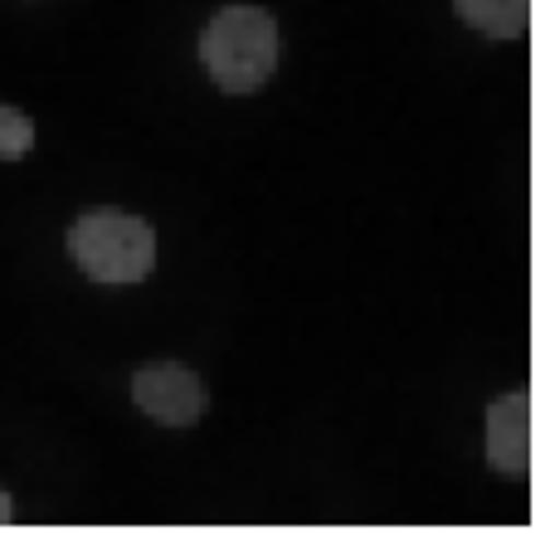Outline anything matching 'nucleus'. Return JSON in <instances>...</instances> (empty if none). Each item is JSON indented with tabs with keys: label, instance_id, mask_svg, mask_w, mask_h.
<instances>
[{
	"label": "nucleus",
	"instance_id": "4",
	"mask_svg": "<svg viewBox=\"0 0 560 560\" xmlns=\"http://www.w3.org/2000/svg\"><path fill=\"white\" fill-rule=\"evenodd\" d=\"M488 463L512 478H522L532 463V400L522 390L502 395L488 409Z\"/></svg>",
	"mask_w": 560,
	"mask_h": 560
},
{
	"label": "nucleus",
	"instance_id": "6",
	"mask_svg": "<svg viewBox=\"0 0 560 560\" xmlns=\"http://www.w3.org/2000/svg\"><path fill=\"white\" fill-rule=\"evenodd\" d=\"M30 147H35V122H30L20 107L0 103V156L20 161V156H30Z\"/></svg>",
	"mask_w": 560,
	"mask_h": 560
},
{
	"label": "nucleus",
	"instance_id": "3",
	"mask_svg": "<svg viewBox=\"0 0 560 560\" xmlns=\"http://www.w3.org/2000/svg\"><path fill=\"white\" fill-rule=\"evenodd\" d=\"M132 400L142 415H152L156 424H196V419L205 415V405H210V395H205L200 375L190 371V365L180 361H152L137 371L132 381Z\"/></svg>",
	"mask_w": 560,
	"mask_h": 560
},
{
	"label": "nucleus",
	"instance_id": "2",
	"mask_svg": "<svg viewBox=\"0 0 560 560\" xmlns=\"http://www.w3.org/2000/svg\"><path fill=\"white\" fill-rule=\"evenodd\" d=\"M69 254L93 283H142L156 264V234L137 214L98 205L73 220Z\"/></svg>",
	"mask_w": 560,
	"mask_h": 560
},
{
	"label": "nucleus",
	"instance_id": "5",
	"mask_svg": "<svg viewBox=\"0 0 560 560\" xmlns=\"http://www.w3.org/2000/svg\"><path fill=\"white\" fill-rule=\"evenodd\" d=\"M454 10L482 39H522L532 20V0H454Z\"/></svg>",
	"mask_w": 560,
	"mask_h": 560
},
{
	"label": "nucleus",
	"instance_id": "1",
	"mask_svg": "<svg viewBox=\"0 0 560 560\" xmlns=\"http://www.w3.org/2000/svg\"><path fill=\"white\" fill-rule=\"evenodd\" d=\"M200 63L224 93H254L273 79L278 25L264 5H224L200 35Z\"/></svg>",
	"mask_w": 560,
	"mask_h": 560
},
{
	"label": "nucleus",
	"instance_id": "7",
	"mask_svg": "<svg viewBox=\"0 0 560 560\" xmlns=\"http://www.w3.org/2000/svg\"><path fill=\"white\" fill-rule=\"evenodd\" d=\"M5 522H10V498L0 492V526H5Z\"/></svg>",
	"mask_w": 560,
	"mask_h": 560
}]
</instances>
